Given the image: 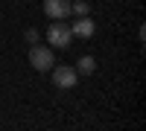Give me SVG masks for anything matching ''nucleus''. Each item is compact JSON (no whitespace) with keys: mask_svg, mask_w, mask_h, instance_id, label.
Wrapping results in <instances>:
<instances>
[{"mask_svg":"<svg viewBox=\"0 0 146 131\" xmlns=\"http://www.w3.org/2000/svg\"><path fill=\"white\" fill-rule=\"evenodd\" d=\"M29 64L38 70V73H50L56 67V55H53V47H41V44H32L29 47Z\"/></svg>","mask_w":146,"mask_h":131,"instance_id":"nucleus-1","label":"nucleus"},{"mask_svg":"<svg viewBox=\"0 0 146 131\" xmlns=\"http://www.w3.org/2000/svg\"><path fill=\"white\" fill-rule=\"evenodd\" d=\"M70 32L76 35V38H91V35L96 32V23H94L88 15H85V18H76V20L70 23Z\"/></svg>","mask_w":146,"mask_h":131,"instance_id":"nucleus-5","label":"nucleus"},{"mask_svg":"<svg viewBox=\"0 0 146 131\" xmlns=\"http://www.w3.org/2000/svg\"><path fill=\"white\" fill-rule=\"evenodd\" d=\"M27 41H29V47L38 44V29H27Z\"/></svg>","mask_w":146,"mask_h":131,"instance_id":"nucleus-8","label":"nucleus"},{"mask_svg":"<svg viewBox=\"0 0 146 131\" xmlns=\"http://www.w3.org/2000/svg\"><path fill=\"white\" fill-rule=\"evenodd\" d=\"M47 41H50V47H58V50H67L70 41H73V32L64 20H53L50 29H47Z\"/></svg>","mask_w":146,"mask_h":131,"instance_id":"nucleus-2","label":"nucleus"},{"mask_svg":"<svg viewBox=\"0 0 146 131\" xmlns=\"http://www.w3.org/2000/svg\"><path fill=\"white\" fill-rule=\"evenodd\" d=\"M70 12L76 18H85V15H91V6H88V0H76V3H70Z\"/></svg>","mask_w":146,"mask_h":131,"instance_id":"nucleus-7","label":"nucleus"},{"mask_svg":"<svg viewBox=\"0 0 146 131\" xmlns=\"http://www.w3.org/2000/svg\"><path fill=\"white\" fill-rule=\"evenodd\" d=\"M44 15L53 20H62L70 15V0H44Z\"/></svg>","mask_w":146,"mask_h":131,"instance_id":"nucleus-4","label":"nucleus"},{"mask_svg":"<svg viewBox=\"0 0 146 131\" xmlns=\"http://www.w3.org/2000/svg\"><path fill=\"white\" fill-rule=\"evenodd\" d=\"M94 70H96V58L94 55H82L76 61V73H82V76H91Z\"/></svg>","mask_w":146,"mask_h":131,"instance_id":"nucleus-6","label":"nucleus"},{"mask_svg":"<svg viewBox=\"0 0 146 131\" xmlns=\"http://www.w3.org/2000/svg\"><path fill=\"white\" fill-rule=\"evenodd\" d=\"M53 73V82H56V88H62V90H70V88H76V82H79V73H76V67H67V64H58L50 70Z\"/></svg>","mask_w":146,"mask_h":131,"instance_id":"nucleus-3","label":"nucleus"}]
</instances>
